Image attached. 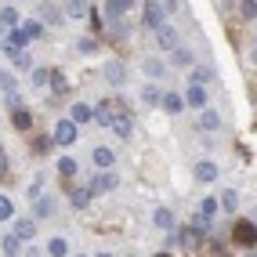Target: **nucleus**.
<instances>
[{
  "label": "nucleus",
  "mask_w": 257,
  "mask_h": 257,
  "mask_svg": "<svg viewBox=\"0 0 257 257\" xmlns=\"http://www.w3.org/2000/svg\"><path fill=\"white\" fill-rule=\"evenodd\" d=\"M94 123H101L105 131L119 134V138H131V131H134V119H131V112L123 109V101H119V98L101 101V105L94 109Z\"/></svg>",
  "instance_id": "obj_1"
},
{
  "label": "nucleus",
  "mask_w": 257,
  "mask_h": 257,
  "mask_svg": "<svg viewBox=\"0 0 257 257\" xmlns=\"http://www.w3.org/2000/svg\"><path fill=\"white\" fill-rule=\"evenodd\" d=\"M26 44H29V37H26L22 29H8L4 33V55L8 58H19L22 51H26Z\"/></svg>",
  "instance_id": "obj_2"
},
{
  "label": "nucleus",
  "mask_w": 257,
  "mask_h": 257,
  "mask_svg": "<svg viewBox=\"0 0 257 257\" xmlns=\"http://www.w3.org/2000/svg\"><path fill=\"white\" fill-rule=\"evenodd\" d=\"M232 235H235L239 246H257V225H250V221H235Z\"/></svg>",
  "instance_id": "obj_3"
},
{
  "label": "nucleus",
  "mask_w": 257,
  "mask_h": 257,
  "mask_svg": "<svg viewBox=\"0 0 257 257\" xmlns=\"http://www.w3.org/2000/svg\"><path fill=\"white\" fill-rule=\"evenodd\" d=\"M51 142L55 145H73L76 142V123L73 119H62V123L55 127V134H51Z\"/></svg>",
  "instance_id": "obj_4"
},
{
  "label": "nucleus",
  "mask_w": 257,
  "mask_h": 257,
  "mask_svg": "<svg viewBox=\"0 0 257 257\" xmlns=\"http://www.w3.org/2000/svg\"><path fill=\"white\" fill-rule=\"evenodd\" d=\"M156 44H160L163 51H174V47H178V29L163 22V26L156 29Z\"/></svg>",
  "instance_id": "obj_5"
},
{
  "label": "nucleus",
  "mask_w": 257,
  "mask_h": 257,
  "mask_svg": "<svg viewBox=\"0 0 257 257\" xmlns=\"http://www.w3.org/2000/svg\"><path fill=\"white\" fill-rule=\"evenodd\" d=\"M145 26L149 29H160L163 26V8L156 4V0H149V4H145Z\"/></svg>",
  "instance_id": "obj_6"
},
{
  "label": "nucleus",
  "mask_w": 257,
  "mask_h": 257,
  "mask_svg": "<svg viewBox=\"0 0 257 257\" xmlns=\"http://www.w3.org/2000/svg\"><path fill=\"white\" fill-rule=\"evenodd\" d=\"M105 80L112 83V87H123V83H127V69H123L119 62H109V65H105Z\"/></svg>",
  "instance_id": "obj_7"
},
{
  "label": "nucleus",
  "mask_w": 257,
  "mask_h": 257,
  "mask_svg": "<svg viewBox=\"0 0 257 257\" xmlns=\"http://www.w3.org/2000/svg\"><path fill=\"white\" fill-rule=\"evenodd\" d=\"M91 192H109V188H116V174H109V170H98V178L87 185Z\"/></svg>",
  "instance_id": "obj_8"
},
{
  "label": "nucleus",
  "mask_w": 257,
  "mask_h": 257,
  "mask_svg": "<svg viewBox=\"0 0 257 257\" xmlns=\"http://www.w3.org/2000/svg\"><path fill=\"white\" fill-rule=\"evenodd\" d=\"M8 29H19V11L15 8H0V33Z\"/></svg>",
  "instance_id": "obj_9"
},
{
  "label": "nucleus",
  "mask_w": 257,
  "mask_h": 257,
  "mask_svg": "<svg viewBox=\"0 0 257 257\" xmlns=\"http://www.w3.org/2000/svg\"><path fill=\"white\" fill-rule=\"evenodd\" d=\"M160 105H163L170 116H178V112L185 109V98H181V94H163V98H160Z\"/></svg>",
  "instance_id": "obj_10"
},
{
  "label": "nucleus",
  "mask_w": 257,
  "mask_h": 257,
  "mask_svg": "<svg viewBox=\"0 0 257 257\" xmlns=\"http://www.w3.org/2000/svg\"><path fill=\"white\" fill-rule=\"evenodd\" d=\"M105 11H109V19H123L131 11V0H105Z\"/></svg>",
  "instance_id": "obj_11"
},
{
  "label": "nucleus",
  "mask_w": 257,
  "mask_h": 257,
  "mask_svg": "<svg viewBox=\"0 0 257 257\" xmlns=\"http://www.w3.org/2000/svg\"><path fill=\"white\" fill-rule=\"evenodd\" d=\"M185 101H188L192 109H203V105H207V94H203V87H199V83H192V87H188Z\"/></svg>",
  "instance_id": "obj_12"
},
{
  "label": "nucleus",
  "mask_w": 257,
  "mask_h": 257,
  "mask_svg": "<svg viewBox=\"0 0 257 257\" xmlns=\"http://www.w3.org/2000/svg\"><path fill=\"white\" fill-rule=\"evenodd\" d=\"M196 178H199V181H214V178H217V163H210V160L196 163Z\"/></svg>",
  "instance_id": "obj_13"
},
{
  "label": "nucleus",
  "mask_w": 257,
  "mask_h": 257,
  "mask_svg": "<svg viewBox=\"0 0 257 257\" xmlns=\"http://www.w3.org/2000/svg\"><path fill=\"white\" fill-rule=\"evenodd\" d=\"M15 235H19V239H33V235H37V225H33L29 217H19V221H15Z\"/></svg>",
  "instance_id": "obj_14"
},
{
  "label": "nucleus",
  "mask_w": 257,
  "mask_h": 257,
  "mask_svg": "<svg viewBox=\"0 0 257 257\" xmlns=\"http://www.w3.org/2000/svg\"><path fill=\"white\" fill-rule=\"evenodd\" d=\"M178 246H181V250H196V246H199V232H196V228H185V232L178 235Z\"/></svg>",
  "instance_id": "obj_15"
},
{
  "label": "nucleus",
  "mask_w": 257,
  "mask_h": 257,
  "mask_svg": "<svg viewBox=\"0 0 257 257\" xmlns=\"http://www.w3.org/2000/svg\"><path fill=\"white\" fill-rule=\"evenodd\" d=\"M87 11H91L87 0H65V15H73V19H83Z\"/></svg>",
  "instance_id": "obj_16"
},
{
  "label": "nucleus",
  "mask_w": 257,
  "mask_h": 257,
  "mask_svg": "<svg viewBox=\"0 0 257 257\" xmlns=\"http://www.w3.org/2000/svg\"><path fill=\"white\" fill-rule=\"evenodd\" d=\"M47 253H51V257H65V253H69V243H65L62 235H55V239L47 243Z\"/></svg>",
  "instance_id": "obj_17"
},
{
  "label": "nucleus",
  "mask_w": 257,
  "mask_h": 257,
  "mask_svg": "<svg viewBox=\"0 0 257 257\" xmlns=\"http://www.w3.org/2000/svg\"><path fill=\"white\" fill-rule=\"evenodd\" d=\"M11 123L19 127V131H29V123H33V116H29L26 109H11Z\"/></svg>",
  "instance_id": "obj_18"
},
{
  "label": "nucleus",
  "mask_w": 257,
  "mask_h": 257,
  "mask_svg": "<svg viewBox=\"0 0 257 257\" xmlns=\"http://www.w3.org/2000/svg\"><path fill=\"white\" fill-rule=\"evenodd\" d=\"M91 160L98 163V170H109V167H112V152H109V149H101V145H98V149H94V156H91Z\"/></svg>",
  "instance_id": "obj_19"
},
{
  "label": "nucleus",
  "mask_w": 257,
  "mask_h": 257,
  "mask_svg": "<svg viewBox=\"0 0 257 257\" xmlns=\"http://www.w3.org/2000/svg\"><path fill=\"white\" fill-rule=\"evenodd\" d=\"M152 221H156V228H167V232L174 228V214H170V210H163V207H160L156 214H152Z\"/></svg>",
  "instance_id": "obj_20"
},
{
  "label": "nucleus",
  "mask_w": 257,
  "mask_h": 257,
  "mask_svg": "<svg viewBox=\"0 0 257 257\" xmlns=\"http://www.w3.org/2000/svg\"><path fill=\"white\" fill-rule=\"evenodd\" d=\"M40 19H44L47 26H58V22H62V11H58V8H51V4H44V11H40Z\"/></svg>",
  "instance_id": "obj_21"
},
{
  "label": "nucleus",
  "mask_w": 257,
  "mask_h": 257,
  "mask_svg": "<svg viewBox=\"0 0 257 257\" xmlns=\"http://www.w3.org/2000/svg\"><path fill=\"white\" fill-rule=\"evenodd\" d=\"M87 119H94V112H91L87 105H80V101H76V105H73V123H87Z\"/></svg>",
  "instance_id": "obj_22"
},
{
  "label": "nucleus",
  "mask_w": 257,
  "mask_h": 257,
  "mask_svg": "<svg viewBox=\"0 0 257 257\" xmlns=\"http://www.w3.org/2000/svg\"><path fill=\"white\" fill-rule=\"evenodd\" d=\"M69 199H73V207H87V203H91V188H76Z\"/></svg>",
  "instance_id": "obj_23"
},
{
  "label": "nucleus",
  "mask_w": 257,
  "mask_h": 257,
  "mask_svg": "<svg viewBox=\"0 0 257 257\" xmlns=\"http://www.w3.org/2000/svg\"><path fill=\"white\" fill-rule=\"evenodd\" d=\"M19 246H22V239L15 235V232H11V235H4V250H8L11 257H19Z\"/></svg>",
  "instance_id": "obj_24"
},
{
  "label": "nucleus",
  "mask_w": 257,
  "mask_h": 257,
  "mask_svg": "<svg viewBox=\"0 0 257 257\" xmlns=\"http://www.w3.org/2000/svg\"><path fill=\"white\" fill-rule=\"evenodd\" d=\"M15 217V203L8 196H0V221H11Z\"/></svg>",
  "instance_id": "obj_25"
},
{
  "label": "nucleus",
  "mask_w": 257,
  "mask_h": 257,
  "mask_svg": "<svg viewBox=\"0 0 257 257\" xmlns=\"http://www.w3.org/2000/svg\"><path fill=\"white\" fill-rule=\"evenodd\" d=\"M0 87L8 91V98H15V94H19V87H15V76H11V73H0Z\"/></svg>",
  "instance_id": "obj_26"
},
{
  "label": "nucleus",
  "mask_w": 257,
  "mask_h": 257,
  "mask_svg": "<svg viewBox=\"0 0 257 257\" xmlns=\"http://www.w3.org/2000/svg\"><path fill=\"white\" fill-rule=\"evenodd\" d=\"M19 29L26 33V37H29V40H37V37H40V33H44V26H40V22H22Z\"/></svg>",
  "instance_id": "obj_27"
},
{
  "label": "nucleus",
  "mask_w": 257,
  "mask_h": 257,
  "mask_svg": "<svg viewBox=\"0 0 257 257\" xmlns=\"http://www.w3.org/2000/svg\"><path fill=\"white\" fill-rule=\"evenodd\" d=\"M199 123H203V131H214V127L221 123V119H217V112H214V109H207V112H203V119H199Z\"/></svg>",
  "instance_id": "obj_28"
},
{
  "label": "nucleus",
  "mask_w": 257,
  "mask_h": 257,
  "mask_svg": "<svg viewBox=\"0 0 257 257\" xmlns=\"http://www.w3.org/2000/svg\"><path fill=\"white\" fill-rule=\"evenodd\" d=\"M192 228H196V232H207V228H210V217H207V214H196V217H192Z\"/></svg>",
  "instance_id": "obj_29"
},
{
  "label": "nucleus",
  "mask_w": 257,
  "mask_h": 257,
  "mask_svg": "<svg viewBox=\"0 0 257 257\" xmlns=\"http://www.w3.org/2000/svg\"><path fill=\"white\" fill-rule=\"evenodd\" d=\"M239 11H243V19H257V0H243Z\"/></svg>",
  "instance_id": "obj_30"
},
{
  "label": "nucleus",
  "mask_w": 257,
  "mask_h": 257,
  "mask_svg": "<svg viewBox=\"0 0 257 257\" xmlns=\"http://www.w3.org/2000/svg\"><path fill=\"white\" fill-rule=\"evenodd\" d=\"M33 83H37V87H44V83H51V69H37V73H33Z\"/></svg>",
  "instance_id": "obj_31"
},
{
  "label": "nucleus",
  "mask_w": 257,
  "mask_h": 257,
  "mask_svg": "<svg viewBox=\"0 0 257 257\" xmlns=\"http://www.w3.org/2000/svg\"><path fill=\"white\" fill-rule=\"evenodd\" d=\"M51 87H55V91H65V76H62L58 69H51Z\"/></svg>",
  "instance_id": "obj_32"
},
{
  "label": "nucleus",
  "mask_w": 257,
  "mask_h": 257,
  "mask_svg": "<svg viewBox=\"0 0 257 257\" xmlns=\"http://www.w3.org/2000/svg\"><path fill=\"white\" fill-rule=\"evenodd\" d=\"M199 214H207V217H210V214H217V199H214V196H210V199H203Z\"/></svg>",
  "instance_id": "obj_33"
},
{
  "label": "nucleus",
  "mask_w": 257,
  "mask_h": 257,
  "mask_svg": "<svg viewBox=\"0 0 257 257\" xmlns=\"http://www.w3.org/2000/svg\"><path fill=\"white\" fill-rule=\"evenodd\" d=\"M142 98H145V101H149V105H156V101H160V98H163V94H160V91H156V87H145V91H142Z\"/></svg>",
  "instance_id": "obj_34"
},
{
  "label": "nucleus",
  "mask_w": 257,
  "mask_h": 257,
  "mask_svg": "<svg viewBox=\"0 0 257 257\" xmlns=\"http://www.w3.org/2000/svg\"><path fill=\"white\" fill-rule=\"evenodd\" d=\"M58 170L62 174H76V160H58Z\"/></svg>",
  "instance_id": "obj_35"
},
{
  "label": "nucleus",
  "mask_w": 257,
  "mask_h": 257,
  "mask_svg": "<svg viewBox=\"0 0 257 257\" xmlns=\"http://www.w3.org/2000/svg\"><path fill=\"white\" fill-rule=\"evenodd\" d=\"M210 76H214L210 69H196V73H192V83H207Z\"/></svg>",
  "instance_id": "obj_36"
},
{
  "label": "nucleus",
  "mask_w": 257,
  "mask_h": 257,
  "mask_svg": "<svg viewBox=\"0 0 257 257\" xmlns=\"http://www.w3.org/2000/svg\"><path fill=\"white\" fill-rule=\"evenodd\" d=\"M221 203H225L228 210H235V203H239V196H235V192H225V196H221Z\"/></svg>",
  "instance_id": "obj_37"
},
{
  "label": "nucleus",
  "mask_w": 257,
  "mask_h": 257,
  "mask_svg": "<svg viewBox=\"0 0 257 257\" xmlns=\"http://www.w3.org/2000/svg\"><path fill=\"white\" fill-rule=\"evenodd\" d=\"M37 214H40V217L51 214V199H37Z\"/></svg>",
  "instance_id": "obj_38"
},
{
  "label": "nucleus",
  "mask_w": 257,
  "mask_h": 257,
  "mask_svg": "<svg viewBox=\"0 0 257 257\" xmlns=\"http://www.w3.org/2000/svg\"><path fill=\"white\" fill-rule=\"evenodd\" d=\"M188 58H192L188 51H178V47H174V62H178V65H188Z\"/></svg>",
  "instance_id": "obj_39"
},
{
  "label": "nucleus",
  "mask_w": 257,
  "mask_h": 257,
  "mask_svg": "<svg viewBox=\"0 0 257 257\" xmlns=\"http://www.w3.org/2000/svg\"><path fill=\"white\" fill-rule=\"evenodd\" d=\"M80 51H83V55H91V51H94V40L83 37V40H80Z\"/></svg>",
  "instance_id": "obj_40"
},
{
  "label": "nucleus",
  "mask_w": 257,
  "mask_h": 257,
  "mask_svg": "<svg viewBox=\"0 0 257 257\" xmlns=\"http://www.w3.org/2000/svg\"><path fill=\"white\" fill-rule=\"evenodd\" d=\"M145 69H149L152 76H163V65H156V62H145Z\"/></svg>",
  "instance_id": "obj_41"
},
{
  "label": "nucleus",
  "mask_w": 257,
  "mask_h": 257,
  "mask_svg": "<svg viewBox=\"0 0 257 257\" xmlns=\"http://www.w3.org/2000/svg\"><path fill=\"white\" fill-rule=\"evenodd\" d=\"M8 174V156H4V149H0V178Z\"/></svg>",
  "instance_id": "obj_42"
},
{
  "label": "nucleus",
  "mask_w": 257,
  "mask_h": 257,
  "mask_svg": "<svg viewBox=\"0 0 257 257\" xmlns=\"http://www.w3.org/2000/svg\"><path fill=\"white\" fill-rule=\"evenodd\" d=\"M98 257H109V253H98Z\"/></svg>",
  "instance_id": "obj_43"
},
{
  "label": "nucleus",
  "mask_w": 257,
  "mask_h": 257,
  "mask_svg": "<svg viewBox=\"0 0 257 257\" xmlns=\"http://www.w3.org/2000/svg\"><path fill=\"white\" fill-rule=\"evenodd\" d=\"M246 257H257V253H246Z\"/></svg>",
  "instance_id": "obj_44"
},
{
  "label": "nucleus",
  "mask_w": 257,
  "mask_h": 257,
  "mask_svg": "<svg viewBox=\"0 0 257 257\" xmlns=\"http://www.w3.org/2000/svg\"><path fill=\"white\" fill-rule=\"evenodd\" d=\"M156 257H167V253H156Z\"/></svg>",
  "instance_id": "obj_45"
},
{
  "label": "nucleus",
  "mask_w": 257,
  "mask_h": 257,
  "mask_svg": "<svg viewBox=\"0 0 257 257\" xmlns=\"http://www.w3.org/2000/svg\"><path fill=\"white\" fill-rule=\"evenodd\" d=\"M76 257H80V253H76Z\"/></svg>",
  "instance_id": "obj_46"
}]
</instances>
